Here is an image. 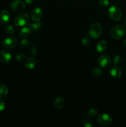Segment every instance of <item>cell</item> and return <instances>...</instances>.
Returning a JSON list of instances; mask_svg holds the SVG:
<instances>
[{
    "label": "cell",
    "instance_id": "4dcf8cb0",
    "mask_svg": "<svg viewBox=\"0 0 126 127\" xmlns=\"http://www.w3.org/2000/svg\"><path fill=\"white\" fill-rule=\"evenodd\" d=\"M124 27L126 28V17H125L124 20Z\"/></svg>",
    "mask_w": 126,
    "mask_h": 127
},
{
    "label": "cell",
    "instance_id": "f546056e",
    "mask_svg": "<svg viewBox=\"0 0 126 127\" xmlns=\"http://www.w3.org/2000/svg\"><path fill=\"white\" fill-rule=\"evenodd\" d=\"M33 1H34V0H25V2L27 4H31L32 3H33Z\"/></svg>",
    "mask_w": 126,
    "mask_h": 127
},
{
    "label": "cell",
    "instance_id": "6da1fadb",
    "mask_svg": "<svg viewBox=\"0 0 126 127\" xmlns=\"http://www.w3.org/2000/svg\"><path fill=\"white\" fill-rule=\"evenodd\" d=\"M31 19L27 14L20 13L14 19V23L17 27H23L30 24Z\"/></svg>",
    "mask_w": 126,
    "mask_h": 127
},
{
    "label": "cell",
    "instance_id": "603a6c76",
    "mask_svg": "<svg viewBox=\"0 0 126 127\" xmlns=\"http://www.w3.org/2000/svg\"><path fill=\"white\" fill-rule=\"evenodd\" d=\"M25 55L23 53H19L18 54H17L15 59H16V60L17 62H22V61H23L25 59Z\"/></svg>",
    "mask_w": 126,
    "mask_h": 127
},
{
    "label": "cell",
    "instance_id": "8fae6325",
    "mask_svg": "<svg viewBox=\"0 0 126 127\" xmlns=\"http://www.w3.org/2000/svg\"><path fill=\"white\" fill-rule=\"evenodd\" d=\"M109 73L114 78H119L122 75V71L117 65L113 66L109 68Z\"/></svg>",
    "mask_w": 126,
    "mask_h": 127
},
{
    "label": "cell",
    "instance_id": "44dd1931",
    "mask_svg": "<svg viewBox=\"0 0 126 127\" xmlns=\"http://www.w3.org/2000/svg\"><path fill=\"white\" fill-rule=\"evenodd\" d=\"M83 126L85 127H92L93 124L88 119H84L82 121Z\"/></svg>",
    "mask_w": 126,
    "mask_h": 127
},
{
    "label": "cell",
    "instance_id": "2e32d148",
    "mask_svg": "<svg viewBox=\"0 0 126 127\" xmlns=\"http://www.w3.org/2000/svg\"><path fill=\"white\" fill-rule=\"evenodd\" d=\"M31 33H32V32L28 28V27H25L21 29V31H19V35L21 38H25L28 37L31 34Z\"/></svg>",
    "mask_w": 126,
    "mask_h": 127
},
{
    "label": "cell",
    "instance_id": "4316f807",
    "mask_svg": "<svg viewBox=\"0 0 126 127\" xmlns=\"http://www.w3.org/2000/svg\"><path fill=\"white\" fill-rule=\"evenodd\" d=\"M90 39L88 38L87 37H85L82 39V43L83 45L84 46H87L90 44Z\"/></svg>",
    "mask_w": 126,
    "mask_h": 127
},
{
    "label": "cell",
    "instance_id": "9a60e30c",
    "mask_svg": "<svg viewBox=\"0 0 126 127\" xmlns=\"http://www.w3.org/2000/svg\"><path fill=\"white\" fill-rule=\"evenodd\" d=\"M65 104V100L64 98L62 96H59L55 99L54 102V105L56 109H61L64 107Z\"/></svg>",
    "mask_w": 126,
    "mask_h": 127
},
{
    "label": "cell",
    "instance_id": "5bb4252c",
    "mask_svg": "<svg viewBox=\"0 0 126 127\" xmlns=\"http://www.w3.org/2000/svg\"><path fill=\"white\" fill-rule=\"evenodd\" d=\"M108 47V44L107 42L105 40L100 41L97 45H96V51L99 53H102V52H105L107 49Z\"/></svg>",
    "mask_w": 126,
    "mask_h": 127
},
{
    "label": "cell",
    "instance_id": "9c48e42d",
    "mask_svg": "<svg viewBox=\"0 0 126 127\" xmlns=\"http://www.w3.org/2000/svg\"><path fill=\"white\" fill-rule=\"evenodd\" d=\"M111 63V59L109 56L104 55L100 57L98 60V63L100 66L103 68H108Z\"/></svg>",
    "mask_w": 126,
    "mask_h": 127
},
{
    "label": "cell",
    "instance_id": "d4e9b609",
    "mask_svg": "<svg viewBox=\"0 0 126 127\" xmlns=\"http://www.w3.org/2000/svg\"><path fill=\"white\" fill-rule=\"evenodd\" d=\"M99 4L101 7H106L109 5V0H100Z\"/></svg>",
    "mask_w": 126,
    "mask_h": 127
},
{
    "label": "cell",
    "instance_id": "3957f363",
    "mask_svg": "<svg viewBox=\"0 0 126 127\" xmlns=\"http://www.w3.org/2000/svg\"><path fill=\"white\" fill-rule=\"evenodd\" d=\"M103 32V27L99 23L93 24L88 30V34L90 37L96 39L98 38Z\"/></svg>",
    "mask_w": 126,
    "mask_h": 127
},
{
    "label": "cell",
    "instance_id": "30bf717a",
    "mask_svg": "<svg viewBox=\"0 0 126 127\" xmlns=\"http://www.w3.org/2000/svg\"><path fill=\"white\" fill-rule=\"evenodd\" d=\"M12 59V55L7 50H2L0 52V61L4 63H9Z\"/></svg>",
    "mask_w": 126,
    "mask_h": 127
},
{
    "label": "cell",
    "instance_id": "52a82bcc",
    "mask_svg": "<svg viewBox=\"0 0 126 127\" xmlns=\"http://www.w3.org/2000/svg\"><path fill=\"white\" fill-rule=\"evenodd\" d=\"M25 7V5L24 2L20 0H15L10 4V7L11 9L16 12H21L23 11Z\"/></svg>",
    "mask_w": 126,
    "mask_h": 127
},
{
    "label": "cell",
    "instance_id": "cb8c5ba5",
    "mask_svg": "<svg viewBox=\"0 0 126 127\" xmlns=\"http://www.w3.org/2000/svg\"><path fill=\"white\" fill-rule=\"evenodd\" d=\"M112 62H113L114 64L115 65H118V64H121V58L119 56L116 55L114 57L113 59H112Z\"/></svg>",
    "mask_w": 126,
    "mask_h": 127
},
{
    "label": "cell",
    "instance_id": "7402d4cb",
    "mask_svg": "<svg viewBox=\"0 0 126 127\" xmlns=\"http://www.w3.org/2000/svg\"><path fill=\"white\" fill-rule=\"evenodd\" d=\"M98 114V111L96 110V109H90L87 112V115H88L89 117H95Z\"/></svg>",
    "mask_w": 126,
    "mask_h": 127
},
{
    "label": "cell",
    "instance_id": "ac0fdd59",
    "mask_svg": "<svg viewBox=\"0 0 126 127\" xmlns=\"http://www.w3.org/2000/svg\"><path fill=\"white\" fill-rule=\"evenodd\" d=\"M8 93L7 86L3 84H0V99L6 96Z\"/></svg>",
    "mask_w": 126,
    "mask_h": 127
},
{
    "label": "cell",
    "instance_id": "83f0119b",
    "mask_svg": "<svg viewBox=\"0 0 126 127\" xmlns=\"http://www.w3.org/2000/svg\"><path fill=\"white\" fill-rule=\"evenodd\" d=\"M29 53L32 55H35L37 53V48L35 47H31L29 49Z\"/></svg>",
    "mask_w": 126,
    "mask_h": 127
},
{
    "label": "cell",
    "instance_id": "f1b7e54d",
    "mask_svg": "<svg viewBox=\"0 0 126 127\" xmlns=\"http://www.w3.org/2000/svg\"><path fill=\"white\" fill-rule=\"evenodd\" d=\"M5 109V104L2 100H0V112L3 111Z\"/></svg>",
    "mask_w": 126,
    "mask_h": 127
},
{
    "label": "cell",
    "instance_id": "277c9868",
    "mask_svg": "<svg viewBox=\"0 0 126 127\" xmlns=\"http://www.w3.org/2000/svg\"><path fill=\"white\" fill-rule=\"evenodd\" d=\"M107 14L109 17L114 21H119L122 17V12L116 6H111L107 11Z\"/></svg>",
    "mask_w": 126,
    "mask_h": 127
},
{
    "label": "cell",
    "instance_id": "d6986e66",
    "mask_svg": "<svg viewBox=\"0 0 126 127\" xmlns=\"http://www.w3.org/2000/svg\"><path fill=\"white\" fill-rule=\"evenodd\" d=\"M103 71H102V69L100 68H98V67H95L92 70V74L93 75L95 76L98 77V76H100L102 74Z\"/></svg>",
    "mask_w": 126,
    "mask_h": 127
},
{
    "label": "cell",
    "instance_id": "4fadbf2b",
    "mask_svg": "<svg viewBox=\"0 0 126 127\" xmlns=\"http://www.w3.org/2000/svg\"><path fill=\"white\" fill-rule=\"evenodd\" d=\"M10 19V14L8 11L6 10L0 12V22L3 24H6L9 22Z\"/></svg>",
    "mask_w": 126,
    "mask_h": 127
},
{
    "label": "cell",
    "instance_id": "e0dca14e",
    "mask_svg": "<svg viewBox=\"0 0 126 127\" xmlns=\"http://www.w3.org/2000/svg\"><path fill=\"white\" fill-rule=\"evenodd\" d=\"M28 27L32 33V32H37V31L40 29V28L42 27V24L39 21H38V22H35L33 23L30 24Z\"/></svg>",
    "mask_w": 126,
    "mask_h": 127
},
{
    "label": "cell",
    "instance_id": "8992f818",
    "mask_svg": "<svg viewBox=\"0 0 126 127\" xmlns=\"http://www.w3.org/2000/svg\"><path fill=\"white\" fill-rule=\"evenodd\" d=\"M17 45V40L14 37H7L2 41V45L6 48H13Z\"/></svg>",
    "mask_w": 126,
    "mask_h": 127
},
{
    "label": "cell",
    "instance_id": "5b68a950",
    "mask_svg": "<svg viewBox=\"0 0 126 127\" xmlns=\"http://www.w3.org/2000/svg\"><path fill=\"white\" fill-rule=\"evenodd\" d=\"M98 123L101 127H108L112 123V119L107 114H101L98 117Z\"/></svg>",
    "mask_w": 126,
    "mask_h": 127
},
{
    "label": "cell",
    "instance_id": "7c38bea8",
    "mask_svg": "<svg viewBox=\"0 0 126 127\" xmlns=\"http://www.w3.org/2000/svg\"><path fill=\"white\" fill-rule=\"evenodd\" d=\"M37 63V61L34 57H30L26 60L25 62V67L27 69H33L36 66Z\"/></svg>",
    "mask_w": 126,
    "mask_h": 127
},
{
    "label": "cell",
    "instance_id": "ffe728a7",
    "mask_svg": "<svg viewBox=\"0 0 126 127\" xmlns=\"http://www.w3.org/2000/svg\"><path fill=\"white\" fill-rule=\"evenodd\" d=\"M30 40H28V39H26V38H23V40L20 43V46L22 48H27L30 45Z\"/></svg>",
    "mask_w": 126,
    "mask_h": 127
},
{
    "label": "cell",
    "instance_id": "ba28073f",
    "mask_svg": "<svg viewBox=\"0 0 126 127\" xmlns=\"http://www.w3.org/2000/svg\"><path fill=\"white\" fill-rule=\"evenodd\" d=\"M43 16V11L40 7H35L31 12L30 18L35 22H38L42 19Z\"/></svg>",
    "mask_w": 126,
    "mask_h": 127
},
{
    "label": "cell",
    "instance_id": "7a4b0ae2",
    "mask_svg": "<svg viewBox=\"0 0 126 127\" xmlns=\"http://www.w3.org/2000/svg\"><path fill=\"white\" fill-rule=\"evenodd\" d=\"M126 28L121 25H116L111 28L110 31V35L111 37L114 39H121L126 35Z\"/></svg>",
    "mask_w": 126,
    "mask_h": 127
},
{
    "label": "cell",
    "instance_id": "1f68e13d",
    "mask_svg": "<svg viewBox=\"0 0 126 127\" xmlns=\"http://www.w3.org/2000/svg\"><path fill=\"white\" fill-rule=\"evenodd\" d=\"M123 45H124V47H125V48H126V38L124 40Z\"/></svg>",
    "mask_w": 126,
    "mask_h": 127
},
{
    "label": "cell",
    "instance_id": "484cf974",
    "mask_svg": "<svg viewBox=\"0 0 126 127\" xmlns=\"http://www.w3.org/2000/svg\"><path fill=\"white\" fill-rule=\"evenodd\" d=\"M6 32H7L8 34H13L15 32V30L14 27L12 26H7L6 27Z\"/></svg>",
    "mask_w": 126,
    "mask_h": 127
}]
</instances>
